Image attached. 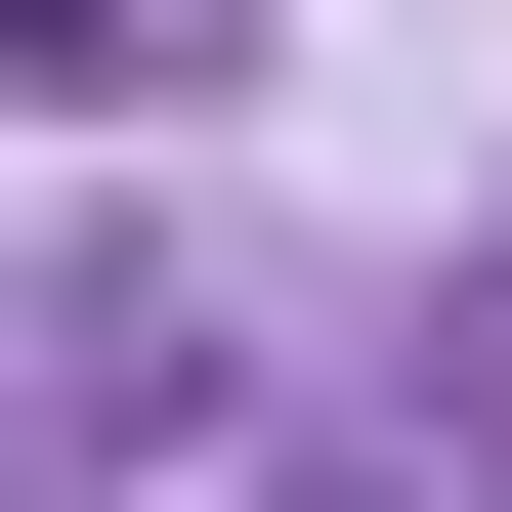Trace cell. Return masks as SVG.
<instances>
[{
    "mask_svg": "<svg viewBox=\"0 0 512 512\" xmlns=\"http://www.w3.org/2000/svg\"><path fill=\"white\" fill-rule=\"evenodd\" d=\"M0 43H43V86H128V43H171V0H0Z\"/></svg>",
    "mask_w": 512,
    "mask_h": 512,
    "instance_id": "cell-1",
    "label": "cell"
},
{
    "mask_svg": "<svg viewBox=\"0 0 512 512\" xmlns=\"http://www.w3.org/2000/svg\"><path fill=\"white\" fill-rule=\"evenodd\" d=\"M470 384H512V299H470Z\"/></svg>",
    "mask_w": 512,
    "mask_h": 512,
    "instance_id": "cell-2",
    "label": "cell"
}]
</instances>
